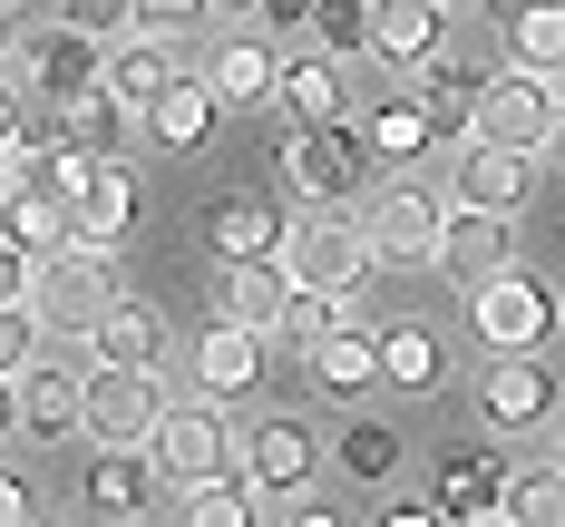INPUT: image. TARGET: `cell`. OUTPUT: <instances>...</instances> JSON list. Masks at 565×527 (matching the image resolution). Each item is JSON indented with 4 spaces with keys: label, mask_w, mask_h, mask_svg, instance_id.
<instances>
[{
    "label": "cell",
    "mask_w": 565,
    "mask_h": 527,
    "mask_svg": "<svg viewBox=\"0 0 565 527\" xmlns=\"http://www.w3.org/2000/svg\"><path fill=\"white\" fill-rule=\"evenodd\" d=\"M312 10H322V0H264L254 20H264L274 40H312Z\"/></svg>",
    "instance_id": "ab89813d"
},
{
    "label": "cell",
    "mask_w": 565,
    "mask_h": 527,
    "mask_svg": "<svg viewBox=\"0 0 565 527\" xmlns=\"http://www.w3.org/2000/svg\"><path fill=\"white\" fill-rule=\"evenodd\" d=\"M341 323H351V284H292V303H282V333H274V342L312 351L322 333H341Z\"/></svg>",
    "instance_id": "836d02e7"
},
{
    "label": "cell",
    "mask_w": 565,
    "mask_h": 527,
    "mask_svg": "<svg viewBox=\"0 0 565 527\" xmlns=\"http://www.w3.org/2000/svg\"><path fill=\"white\" fill-rule=\"evenodd\" d=\"M526 167H536V157H516V147H498V137L468 127L458 157H449V196H458V205H498V215H508V205H526Z\"/></svg>",
    "instance_id": "9a60e30c"
},
{
    "label": "cell",
    "mask_w": 565,
    "mask_h": 527,
    "mask_svg": "<svg viewBox=\"0 0 565 527\" xmlns=\"http://www.w3.org/2000/svg\"><path fill=\"white\" fill-rule=\"evenodd\" d=\"M88 361H167V313L137 303V293H117L108 313L88 323Z\"/></svg>",
    "instance_id": "484cf974"
},
{
    "label": "cell",
    "mask_w": 565,
    "mask_h": 527,
    "mask_svg": "<svg viewBox=\"0 0 565 527\" xmlns=\"http://www.w3.org/2000/svg\"><path fill=\"white\" fill-rule=\"evenodd\" d=\"M488 78H498V68H488L478 50H429L419 68H409V88H419L439 117H458V127H468V108L488 98Z\"/></svg>",
    "instance_id": "83f0119b"
},
{
    "label": "cell",
    "mask_w": 565,
    "mask_h": 527,
    "mask_svg": "<svg viewBox=\"0 0 565 527\" xmlns=\"http://www.w3.org/2000/svg\"><path fill=\"white\" fill-rule=\"evenodd\" d=\"M508 478H516V468L498 460V450H458V460L439 468V498H449V518L498 527V518H508Z\"/></svg>",
    "instance_id": "d4e9b609"
},
{
    "label": "cell",
    "mask_w": 565,
    "mask_h": 527,
    "mask_svg": "<svg viewBox=\"0 0 565 527\" xmlns=\"http://www.w3.org/2000/svg\"><path fill=\"white\" fill-rule=\"evenodd\" d=\"M10 78H30L50 108H68V98H88V88L108 78V50H98V30H78V20L20 30V40H10Z\"/></svg>",
    "instance_id": "8992f818"
},
{
    "label": "cell",
    "mask_w": 565,
    "mask_h": 527,
    "mask_svg": "<svg viewBox=\"0 0 565 527\" xmlns=\"http://www.w3.org/2000/svg\"><path fill=\"white\" fill-rule=\"evenodd\" d=\"M254 508H264V478H254L244 460H234V468H215V478H195V488H185V518H195V527H244Z\"/></svg>",
    "instance_id": "d6a6232c"
},
{
    "label": "cell",
    "mask_w": 565,
    "mask_h": 527,
    "mask_svg": "<svg viewBox=\"0 0 565 527\" xmlns=\"http://www.w3.org/2000/svg\"><path fill=\"white\" fill-rule=\"evenodd\" d=\"M244 468L264 478V508H274V498H302V488L322 478V430H312L302 410H264V420L244 430Z\"/></svg>",
    "instance_id": "8fae6325"
},
{
    "label": "cell",
    "mask_w": 565,
    "mask_h": 527,
    "mask_svg": "<svg viewBox=\"0 0 565 527\" xmlns=\"http://www.w3.org/2000/svg\"><path fill=\"white\" fill-rule=\"evenodd\" d=\"M439 371H449V351L429 323H381V381L391 391H439Z\"/></svg>",
    "instance_id": "f546056e"
},
{
    "label": "cell",
    "mask_w": 565,
    "mask_h": 527,
    "mask_svg": "<svg viewBox=\"0 0 565 527\" xmlns=\"http://www.w3.org/2000/svg\"><path fill=\"white\" fill-rule=\"evenodd\" d=\"M0 527H40V488H30L20 468L0 478Z\"/></svg>",
    "instance_id": "60d3db41"
},
{
    "label": "cell",
    "mask_w": 565,
    "mask_h": 527,
    "mask_svg": "<svg viewBox=\"0 0 565 527\" xmlns=\"http://www.w3.org/2000/svg\"><path fill=\"white\" fill-rule=\"evenodd\" d=\"M175 50H185V40H167V30H117V50H108V88H117L137 117H147V108L175 88V78H185V68H175Z\"/></svg>",
    "instance_id": "d6986e66"
},
{
    "label": "cell",
    "mask_w": 565,
    "mask_h": 527,
    "mask_svg": "<svg viewBox=\"0 0 565 527\" xmlns=\"http://www.w3.org/2000/svg\"><path fill=\"white\" fill-rule=\"evenodd\" d=\"M215 10H264V0H215Z\"/></svg>",
    "instance_id": "7bdbcfd3"
},
{
    "label": "cell",
    "mask_w": 565,
    "mask_h": 527,
    "mask_svg": "<svg viewBox=\"0 0 565 527\" xmlns=\"http://www.w3.org/2000/svg\"><path fill=\"white\" fill-rule=\"evenodd\" d=\"M439 137H449V117L429 108V98H381V108L361 117V147H371L381 167H419Z\"/></svg>",
    "instance_id": "603a6c76"
},
{
    "label": "cell",
    "mask_w": 565,
    "mask_h": 527,
    "mask_svg": "<svg viewBox=\"0 0 565 527\" xmlns=\"http://www.w3.org/2000/svg\"><path fill=\"white\" fill-rule=\"evenodd\" d=\"M478 420H488L498 440L546 430V420H556V371H546V351H488V371H478Z\"/></svg>",
    "instance_id": "30bf717a"
},
{
    "label": "cell",
    "mask_w": 565,
    "mask_h": 527,
    "mask_svg": "<svg viewBox=\"0 0 565 527\" xmlns=\"http://www.w3.org/2000/svg\"><path fill=\"white\" fill-rule=\"evenodd\" d=\"M40 303H50L58 342H68V333L88 342V323L117 303V244H98V234H68V244L50 254V284H40Z\"/></svg>",
    "instance_id": "ba28073f"
},
{
    "label": "cell",
    "mask_w": 565,
    "mask_h": 527,
    "mask_svg": "<svg viewBox=\"0 0 565 527\" xmlns=\"http://www.w3.org/2000/svg\"><path fill=\"white\" fill-rule=\"evenodd\" d=\"M205 234H215L225 264H254V254H282L292 244V215H282L274 196H215L205 205Z\"/></svg>",
    "instance_id": "ffe728a7"
},
{
    "label": "cell",
    "mask_w": 565,
    "mask_h": 527,
    "mask_svg": "<svg viewBox=\"0 0 565 527\" xmlns=\"http://www.w3.org/2000/svg\"><path fill=\"white\" fill-rule=\"evenodd\" d=\"M147 450H157V468H167V488L185 498L195 478H215V468L244 460V430H234L225 401L205 391V401H167V420H157V440H147Z\"/></svg>",
    "instance_id": "277c9868"
},
{
    "label": "cell",
    "mask_w": 565,
    "mask_h": 527,
    "mask_svg": "<svg viewBox=\"0 0 565 527\" xmlns=\"http://www.w3.org/2000/svg\"><path fill=\"white\" fill-rule=\"evenodd\" d=\"M205 10H215V0H137V20H127V30H167V40H185Z\"/></svg>",
    "instance_id": "74e56055"
},
{
    "label": "cell",
    "mask_w": 565,
    "mask_h": 527,
    "mask_svg": "<svg viewBox=\"0 0 565 527\" xmlns=\"http://www.w3.org/2000/svg\"><path fill=\"white\" fill-rule=\"evenodd\" d=\"M167 371L157 361H88V430L78 440H157Z\"/></svg>",
    "instance_id": "52a82bcc"
},
{
    "label": "cell",
    "mask_w": 565,
    "mask_h": 527,
    "mask_svg": "<svg viewBox=\"0 0 565 527\" xmlns=\"http://www.w3.org/2000/svg\"><path fill=\"white\" fill-rule=\"evenodd\" d=\"M68 205H78V234L117 244V234L137 225V167H127V157H98V167L78 176V196H68Z\"/></svg>",
    "instance_id": "4316f807"
},
{
    "label": "cell",
    "mask_w": 565,
    "mask_h": 527,
    "mask_svg": "<svg viewBox=\"0 0 565 527\" xmlns=\"http://www.w3.org/2000/svg\"><path fill=\"white\" fill-rule=\"evenodd\" d=\"M449 518V498H391V527H439Z\"/></svg>",
    "instance_id": "b9f144b4"
},
{
    "label": "cell",
    "mask_w": 565,
    "mask_h": 527,
    "mask_svg": "<svg viewBox=\"0 0 565 527\" xmlns=\"http://www.w3.org/2000/svg\"><path fill=\"white\" fill-rule=\"evenodd\" d=\"M264 342H274V333H254V323L215 313V333L195 342V391H215V401H244V391L264 381Z\"/></svg>",
    "instance_id": "ac0fdd59"
},
{
    "label": "cell",
    "mask_w": 565,
    "mask_h": 527,
    "mask_svg": "<svg viewBox=\"0 0 565 527\" xmlns=\"http://www.w3.org/2000/svg\"><path fill=\"white\" fill-rule=\"evenodd\" d=\"M468 323H478L488 351H546V333L565 323V293H546L526 264H508V274H488L468 293Z\"/></svg>",
    "instance_id": "5b68a950"
},
{
    "label": "cell",
    "mask_w": 565,
    "mask_h": 527,
    "mask_svg": "<svg viewBox=\"0 0 565 527\" xmlns=\"http://www.w3.org/2000/svg\"><path fill=\"white\" fill-rule=\"evenodd\" d=\"M282 127H332V117H351V78H341V59L312 40V50L282 59V88H274Z\"/></svg>",
    "instance_id": "2e32d148"
},
{
    "label": "cell",
    "mask_w": 565,
    "mask_h": 527,
    "mask_svg": "<svg viewBox=\"0 0 565 527\" xmlns=\"http://www.w3.org/2000/svg\"><path fill=\"white\" fill-rule=\"evenodd\" d=\"M439 30H449V0H371V59L399 78L439 50Z\"/></svg>",
    "instance_id": "44dd1931"
},
{
    "label": "cell",
    "mask_w": 565,
    "mask_h": 527,
    "mask_svg": "<svg viewBox=\"0 0 565 527\" xmlns=\"http://www.w3.org/2000/svg\"><path fill=\"white\" fill-rule=\"evenodd\" d=\"M0 274H10L0 293H40V284H50V244H30V234H10V254H0Z\"/></svg>",
    "instance_id": "8d00e7d4"
},
{
    "label": "cell",
    "mask_w": 565,
    "mask_h": 527,
    "mask_svg": "<svg viewBox=\"0 0 565 527\" xmlns=\"http://www.w3.org/2000/svg\"><path fill=\"white\" fill-rule=\"evenodd\" d=\"M468 127L478 137H498V147H516V157H546L556 147V127H565V78H546V68H498L488 78V98L468 108Z\"/></svg>",
    "instance_id": "6da1fadb"
},
{
    "label": "cell",
    "mask_w": 565,
    "mask_h": 527,
    "mask_svg": "<svg viewBox=\"0 0 565 527\" xmlns=\"http://www.w3.org/2000/svg\"><path fill=\"white\" fill-rule=\"evenodd\" d=\"M508 518L565 527V460H556V468H516V478H508Z\"/></svg>",
    "instance_id": "e575fe53"
},
{
    "label": "cell",
    "mask_w": 565,
    "mask_h": 527,
    "mask_svg": "<svg viewBox=\"0 0 565 527\" xmlns=\"http://www.w3.org/2000/svg\"><path fill=\"white\" fill-rule=\"evenodd\" d=\"M205 78L225 88V108H274V88H282V40H274V30H225V40L205 50Z\"/></svg>",
    "instance_id": "5bb4252c"
},
{
    "label": "cell",
    "mask_w": 565,
    "mask_h": 527,
    "mask_svg": "<svg viewBox=\"0 0 565 527\" xmlns=\"http://www.w3.org/2000/svg\"><path fill=\"white\" fill-rule=\"evenodd\" d=\"M498 50H508L516 68H546V78H565V0H526L508 30H498Z\"/></svg>",
    "instance_id": "1f68e13d"
},
{
    "label": "cell",
    "mask_w": 565,
    "mask_h": 527,
    "mask_svg": "<svg viewBox=\"0 0 565 527\" xmlns=\"http://www.w3.org/2000/svg\"><path fill=\"white\" fill-rule=\"evenodd\" d=\"M312 40H322L332 59L371 50V0H322V10H312Z\"/></svg>",
    "instance_id": "d590c367"
},
{
    "label": "cell",
    "mask_w": 565,
    "mask_h": 527,
    "mask_svg": "<svg viewBox=\"0 0 565 527\" xmlns=\"http://www.w3.org/2000/svg\"><path fill=\"white\" fill-rule=\"evenodd\" d=\"M215 117H225V88H215L205 68H185L167 98L147 108V147H167V157H195V147L215 137Z\"/></svg>",
    "instance_id": "e0dca14e"
},
{
    "label": "cell",
    "mask_w": 565,
    "mask_h": 527,
    "mask_svg": "<svg viewBox=\"0 0 565 527\" xmlns=\"http://www.w3.org/2000/svg\"><path fill=\"white\" fill-rule=\"evenodd\" d=\"M449 205H458V196H439L429 176L399 167L391 186H371V205H361V225H371V254H381V264H439Z\"/></svg>",
    "instance_id": "7a4b0ae2"
},
{
    "label": "cell",
    "mask_w": 565,
    "mask_h": 527,
    "mask_svg": "<svg viewBox=\"0 0 565 527\" xmlns=\"http://www.w3.org/2000/svg\"><path fill=\"white\" fill-rule=\"evenodd\" d=\"M282 264H292V284H361L381 254H371V225L351 205H312V215H292Z\"/></svg>",
    "instance_id": "9c48e42d"
},
{
    "label": "cell",
    "mask_w": 565,
    "mask_h": 527,
    "mask_svg": "<svg viewBox=\"0 0 565 527\" xmlns=\"http://www.w3.org/2000/svg\"><path fill=\"white\" fill-rule=\"evenodd\" d=\"M274 167L292 176L302 205H351L361 176H371V147H361L351 117H332V127H282V137H274Z\"/></svg>",
    "instance_id": "3957f363"
},
{
    "label": "cell",
    "mask_w": 565,
    "mask_h": 527,
    "mask_svg": "<svg viewBox=\"0 0 565 527\" xmlns=\"http://www.w3.org/2000/svg\"><path fill=\"white\" fill-rule=\"evenodd\" d=\"M508 264H516L508 215H498V205H449V234H439V274L478 293L488 274H508Z\"/></svg>",
    "instance_id": "4fadbf2b"
},
{
    "label": "cell",
    "mask_w": 565,
    "mask_h": 527,
    "mask_svg": "<svg viewBox=\"0 0 565 527\" xmlns=\"http://www.w3.org/2000/svg\"><path fill=\"white\" fill-rule=\"evenodd\" d=\"M50 342H58L50 303H40V293H10V303H0V381H30Z\"/></svg>",
    "instance_id": "4dcf8cb0"
},
{
    "label": "cell",
    "mask_w": 565,
    "mask_h": 527,
    "mask_svg": "<svg viewBox=\"0 0 565 527\" xmlns=\"http://www.w3.org/2000/svg\"><path fill=\"white\" fill-rule=\"evenodd\" d=\"M302 361H312V391H332V401H361V391L381 381V333L351 313V323H341V333H322Z\"/></svg>",
    "instance_id": "cb8c5ba5"
},
{
    "label": "cell",
    "mask_w": 565,
    "mask_h": 527,
    "mask_svg": "<svg viewBox=\"0 0 565 527\" xmlns=\"http://www.w3.org/2000/svg\"><path fill=\"white\" fill-rule=\"evenodd\" d=\"M10 430H30V440L88 430V371H30V381H10Z\"/></svg>",
    "instance_id": "7402d4cb"
},
{
    "label": "cell",
    "mask_w": 565,
    "mask_h": 527,
    "mask_svg": "<svg viewBox=\"0 0 565 527\" xmlns=\"http://www.w3.org/2000/svg\"><path fill=\"white\" fill-rule=\"evenodd\" d=\"M167 488V468L147 440H98L88 468H78V508H98V518H147V498Z\"/></svg>",
    "instance_id": "7c38bea8"
},
{
    "label": "cell",
    "mask_w": 565,
    "mask_h": 527,
    "mask_svg": "<svg viewBox=\"0 0 565 527\" xmlns=\"http://www.w3.org/2000/svg\"><path fill=\"white\" fill-rule=\"evenodd\" d=\"M58 20H78V30H98V40H117V30L137 20V0H58Z\"/></svg>",
    "instance_id": "f35d334b"
},
{
    "label": "cell",
    "mask_w": 565,
    "mask_h": 527,
    "mask_svg": "<svg viewBox=\"0 0 565 527\" xmlns=\"http://www.w3.org/2000/svg\"><path fill=\"white\" fill-rule=\"evenodd\" d=\"M332 468H341V478H361V488H391V478H399V430H391V420H371V410L341 420V430H332Z\"/></svg>",
    "instance_id": "f1b7e54d"
}]
</instances>
